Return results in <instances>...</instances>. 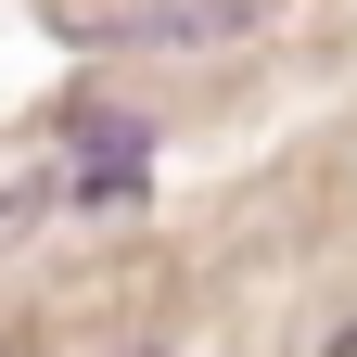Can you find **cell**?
Listing matches in <instances>:
<instances>
[{"instance_id": "obj_1", "label": "cell", "mask_w": 357, "mask_h": 357, "mask_svg": "<svg viewBox=\"0 0 357 357\" xmlns=\"http://www.w3.org/2000/svg\"><path fill=\"white\" fill-rule=\"evenodd\" d=\"M268 0H141V13H115L102 38L115 52H217V38H243Z\"/></svg>"}, {"instance_id": "obj_2", "label": "cell", "mask_w": 357, "mask_h": 357, "mask_svg": "<svg viewBox=\"0 0 357 357\" xmlns=\"http://www.w3.org/2000/svg\"><path fill=\"white\" fill-rule=\"evenodd\" d=\"M319 357H357V319H344V332H332V344H319Z\"/></svg>"}]
</instances>
